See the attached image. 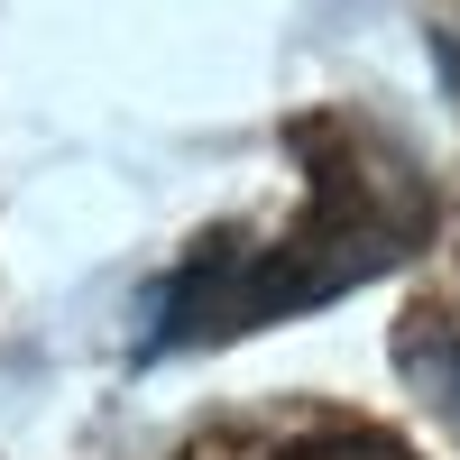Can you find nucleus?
I'll use <instances>...</instances> for the list:
<instances>
[{"label":"nucleus","instance_id":"1","mask_svg":"<svg viewBox=\"0 0 460 460\" xmlns=\"http://www.w3.org/2000/svg\"><path fill=\"white\" fill-rule=\"evenodd\" d=\"M414 377H424V387L442 396V414H451V424H460V332H442V323H424V332H414Z\"/></svg>","mask_w":460,"mask_h":460},{"label":"nucleus","instance_id":"2","mask_svg":"<svg viewBox=\"0 0 460 460\" xmlns=\"http://www.w3.org/2000/svg\"><path fill=\"white\" fill-rule=\"evenodd\" d=\"M286 460H414L405 442H377V433H332V442H304Z\"/></svg>","mask_w":460,"mask_h":460}]
</instances>
